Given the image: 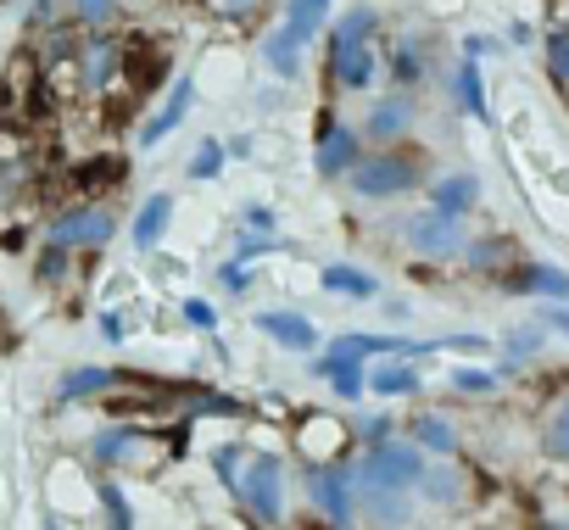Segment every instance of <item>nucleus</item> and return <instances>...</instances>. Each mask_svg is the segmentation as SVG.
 <instances>
[{
    "label": "nucleus",
    "mask_w": 569,
    "mask_h": 530,
    "mask_svg": "<svg viewBox=\"0 0 569 530\" xmlns=\"http://www.w3.org/2000/svg\"><path fill=\"white\" fill-rule=\"evenodd\" d=\"M336 0H291V12H284V23L262 40V62L273 79H302V51L313 46V34L325 29Z\"/></svg>",
    "instance_id": "f257e3e1"
},
{
    "label": "nucleus",
    "mask_w": 569,
    "mask_h": 530,
    "mask_svg": "<svg viewBox=\"0 0 569 530\" xmlns=\"http://www.w3.org/2000/svg\"><path fill=\"white\" fill-rule=\"evenodd\" d=\"M419 474H425V452H419V441H375L369 452H363V463H352V480H358V491L363 497H380V491H408V486H419Z\"/></svg>",
    "instance_id": "f03ea898"
},
{
    "label": "nucleus",
    "mask_w": 569,
    "mask_h": 530,
    "mask_svg": "<svg viewBox=\"0 0 569 530\" xmlns=\"http://www.w3.org/2000/svg\"><path fill=\"white\" fill-rule=\"evenodd\" d=\"M375 29H380V12H375V7H352V12L336 23V40H330L336 84H347V90H363V84L375 79V51H369Z\"/></svg>",
    "instance_id": "7ed1b4c3"
},
{
    "label": "nucleus",
    "mask_w": 569,
    "mask_h": 530,
    "mask_svg": "<svg viewBox=\"0 0 569 530\" xmlns=\"http://www.w3.org/2000/svg\"><path fill=\"white\" fill-rule=\"evenodd\" d=\"M347 179H352V190L363 196V201H391V196H408L419 179H425V168H419V157L413 151H375V157H358L352 168H347Z\"/></svg>",
    "instance_id": "20e7f679"
},
{
    "label": "nucleus",
    "mask_w": 569,
    "mask_h": 530,
    "mask_svg": "<svg viewBox=\"0 0 569 530\" xmlns=\"http://www.w3.org/2000/svg\"><path fill=\"white\" fill-rule=\"evenodd\" d=\"M234 497L246 502V513L257 524H279L284 519V463L273 452H251L246 474L234 480Z\"/></svg>",
    "instance_id": "39448f33"
},
{
    "label": "nucleus",
    "mask_w": 569,
    "mask_h": 530,
    "mask_svg": "<svg viewBox=\"0 0 569 530\" xmlns=\"http://www.w3.org/2000/svg\"><path fill=\"white\" fill-rule=\"evenodd\" d=\"M352 491H358L352 463H313V469H308V497H313V508H319L330 524H352V519H358Z\"/></svg>",
    "instance_id": "423d86ee"
},
{
    "label": "nucleus",
    "mask_w": 569,
    "mask_h": 530,
    "mask_svg": "<svg viewBox=\"0 0 569 530\" xmlns=\"http://www.w3.org/2000/svg\"><path fill=\"white\" fill-rule=\"evenodd\" d=\"M463 218H452V212H441V207H425V212H413L408 218V246L419 251V257H452V251H463Z\"/></svg>",
    "instance_id": "0eeeda50"
},
{
    "label": "nucleus",
    "mask_w": 569,
    "mask_h": 530,
    "mask_svg": "<svg viewBox=\"0 0 569 530\" xmlns=\"http://www.w3.org/2000/svg\"><path fill=\"white\" fill-rule=\"evenodd\" d=\"M118 234V218L107 212V207H73V212H62L57 223H51V246H68V251H79V246H107Z\"/></svg>",
    "instance_id": "6e6552de"
},
{
    "label": "nucleus",
    "mask_w": 569,
    "mask_h": 530,
    "mask_svg": "<svg viewBox=\"0 0 569 530\" xmlns=\"http://www.w3.org/2000/svg\"><path fill=\"white\" fill-rule=\"evenodd\" d=\"M190 101H196V79L184 73V79H173V96L162 101V112H157V118H151V123L140 129V151L162 146V140H168V134H173V129H179V123L190 118Z\"/></svg>",
    "instance_id": "1a4fd4ad"
},
{
    "label": "nucleus",
    "mask_w": 569,
    "mask_h": 530,
    "mask_svg": "<svg viewBox=\"0 0 569 530\" xmlns=\"http://www.w3.org/2000/svg\"><path fill=\"white\" fill-rule=\"evenodd\" d=\"M257 330L284 352H313L319 347V330H313L308 313H257Z\"/></svg>",
    "instance_id": "9d476101"
},
{
    "label": "nucleus",
    "mask_w": 569,
    "mask_h": 530,
    "mask_svg": "<svg viewBox=\"0 0 569 530\" xmlns=\"http://www.w3.org/2000/svg\"><path fill=\"white\" fill-rule=\"evenodd\" d=\"M352 162H358V129H352V123H330L325 140H319V151H313V168H319L325 179H341Z\"/></svg>",
    "instance_id": "9b49d317"
},
{
    "label": "nucleus",
    "mask_w": 569,
    "mask_h": 530,
    "mask_svg": "<svg viewBox=\"0 0 569 530\" xmlns=\"http://www.w3.org/2000/svg\"><path fill=\"white\" fill-rule=\"evenodd\" d=\"M508 291H519V297H547V302H569V274L552 269V262H519Z\"/></svg>",
    "instance_id": "f8f14e48"
},
{
    "label": "nucleus",
    "mask_w": 569,
    "mask_h": 530,
    "mask_svg": "<svg viewBox=\"0 0 569 530\" xmlns=\"http://www.w3.org/2000/svg\"><path fill=\"white\" fill-rule=\"evenodd\" d=\"M313 374H319V380H330V386H336V397H347V402H358V397L369 391V369H363V358H347V352L319 358V363H313Z\"/></svg>",
    "instance_id": "ddd939ff"
},
{
    "label": "nucleus",
    "mask_w": 569,
    "mask_h": 530,
    "mask_svg": "<svg viewBox=\"0 0 569 530\" xmlns=\"http://www.w3.org/2000/svg\"><path fill=\"white\" fill-rule=\"evenodd\" d=\"M319 280H325L330 297H347V302H375L380 297V280L369 269H352V262H330Z\"/></svg>",
    "instance_id": "4468645a"
},
{
    "label": "nucleus",
    "mask_w": 569,
    "mask_h": 530,
    "mask_svg": "<svg viewBox=\"0 0 569 530\" xmlns=\"http://www.w3.org/2000/svg\"><path fill=\"white\" fill-rule=\"evenodd\" d=\"M408 129H413V101H408V96H386V101L369 112V134H375L380 146L402 140Z\"/></svg>",
    "instance_id": "2eb2a0df"
},
{
    "label": "nucleus",
    "mask_w": 569,
    "mask_h": 530,
    "mask_svg": "<svg viewBox=\"0 0 569 530\" xmlns=\"http://www.w3.org/2000/svg\"><path fill=\"white\" fill-rule=\"evenodd\" d=\"M168 218H173V196L168 190H157L140 212H134V229H129V240H134V251H151L157 240H162V229H168Z\"/></svg>",
    "instance_id": "dca6fc26"
},
{
    "label": "nucleus",
    "mask_w": 569,
    "mask_h": 530,
    "mask_svg": "<svg viewBox=\"0 0 569 530\" xmlns=\"http://www.w3.org/2000/svg\"><path fill=\"white\" fill-rule=\"evenodd\" d=\"M475 201H480V179H475V173H447V179H436V190H430V207H441V212H452V218H463Z\"/></svg>",
    "instance_id": "f3484780"
},
{
    "label": "nucleus",
    "mask_w": 569,
    "mask_h": 530,
    "mask_svg": "<svg viewBox=\"0 0 569 530\" xmlns=\"http://www.w3.org/2000/svg\"><path fill=\"white\" fill-rule=\"evenodd\" d=\"M118 57H123V51H118V40H107V34H101V40H90V46H84V57H79V62H84V84H90V90H107V84H112V73H118Z\"/></svg>",
    "instance_id": "a211bd4d"
},
{
    "label": "nucleus",
    "mask_w": 569,
    "mask_h": 530,
    "mask_svg": "<svg viewBox=\"0 0 569 530\" xmlns=\"http://www.w3.org/2000/svg\"><path fill=\"white\" fill-rule=\"evenodd\" d=\"M112 386H118L112 369H73V374H62L57 397H62V402H79V397H101V391H112Z\"/></svg>",
    "instance_id": "6ab92c4d"
},
{
    "label": "nucleus",
    "mask_w": 569,
    "mask_h": 530,
    "mask_svg": "<svg viewBox=\"0 0 569 530\" xmlns=\"http://www.w3.org/2000/svg\"><path fill=\"white\" fill-rule=\"evenodd\" d=\"M452 84H458V107L486 123V84H480V62H475V57L458 62V79H452Z\"/></svg>",
    "instance_id": "aec40b11"
},
{
    "label": "nucleus",
    "mask_w": 569,
    "mask_h": 530,
    "mask_svg": "<svg viewBox=\"0 0 569 530\" xmlns=\"http://www.w3.org/2000/svg\"><path fill=\"white\" fill-rule=\"evenodd\" d=\"M369 391H380V397H413L419 391V369L413 363H380L369 374Z\"/></svg>",
    "instance_id": "412c9836"
},
{
    "label": "nucleus",
    "mask_w": 569,
    "mask_h": 530,
    "mask_svg": "<svg viewBox=\"0 0 569 530\" xmlns=\"http://www.w3.org/2000/svg\"><path fill=\"white\" fill-rule=\"evenodd\" d=\"M413 441H419V447H436L441 458L458 452V430L447 424V413H419V419H413Z\"/></svg>",
    "instance_id": "4be33fe9"
},
{
    "label": "nucleus",
    "mask_w": 569,
    "mask_h": 530,
    "mask_svg": "<svg viewBox=\"0 0 569 530\" xmlns=\"http://www.w3.org/2000/svg\"><path fill=\"white\" fill-rule=\"evenodd\" d=\"M134 441H140V430H134V424H107V430L90 441V458H96V463H118Z\"/></svg>",
    "instance_id": "5701e85b"
},
{
    "label": "nucleus",
    "mask_w": 569,
    "mask_h": 530,
    "mask_svg": "<svg viewBox=\"0 0 569 530\" xmlns=\"http://www.w3.org/2000/svg\"><path fill=\"white\" fill-rule=\"evenodd\" d=\"M547 458H558V463H569V397L552 408V419H547Z\"/></svg>",
    "instance_id": "b1692460"
},
{
    "label": "nucleus",
    "mask_w": 569,
    "mask_h": 530,
    "mask_svg": "<svg viewBox=\"0 0 569 530\" xmlns=\"http://www.w3.org/2000/svg\"><path fill=\"white\" fill-rule=\"evenodd\" d=\"M223 162H229L223 140H201V146H196V157H190V179H218V173H223Z\"/></svg>",
    "instance_id": "393cba45"
},
{
    "label": "nucleus",
    "mask_w": 569,
    "mask_h": 530,
    "mask_svg": "<svg viewBox=\"0 0 569 530\" xmlns=\"http://www.w3.org/2000/svg\"><path fill=\"white\" fill-rule=\"evenodd\" d=\"M68 12H73V23L101 29V23H112V18H118V0H68Z\"/></svg>",
    "instance_id": "a878e982"
},
{
    "label": "nucleus",
    "mask_w": 569,
    "mask_h": 530,
    "mask_svg": "<svg viewBox=\"0 0 569 530\" xmlns=\"http://www.w3.org/2000/svg\"><path fill=\"white\" fill-rule=\"evenodd\" d=\"M497 380H502L497 369H475V363L452 369V386H458V391H480V397H486V391H497Z\"/></svg>",
    "instance_id": "bb28decb"
},
{
    "label": "nucleus",
    "mask_w": 569,
    "mask_h": 530,
    "mask_svg": "<svg viewBox=\"0 0 569 530\" xmlns=\"http://www.w3.org/2000/svg\"><path fill=\"white\" fill-rule=\"evenodd\" d=\"M101 502H107V519H112V524H123V530L134 524V508H129V497H123L112 480H101Z\"/></svg>",
    "instance_id": "cd10ccee"
},
{
    "label": "nucleus",
    "mask_w": 569,
    "mask_h": 530,
    "mask_svg": "<svg viewBox=\"0 0 569 530\" xmlns=\"http://www.w3.org/2000/svg\"><path fill=\"white\" fill-rule=\"evenodd\" d=\"M547 62H552V79L569 84V29H558V34L547 40Z\"/></svg>",
    "instance_id": "c85d7f7f"
},
{
    "label": "nucleus",
    "mask_w": 569,
    "mask_h": 530,
    "mask_svg": "<svg viewBox=\"0 0 569 530\" xmlns=\"http://www.w3.org/2000/svg\"><path fill=\"white\" fill-rule=\"evenodd\" d=\"M234 463H240V447H218V458H212V469H218V480H223L229 491H234V480H240V469H234Z\"/></svg>",
    "instance_id": "c756f323"
},
{
    "label": "nucleus",
    "mask_w": 569,
    "mask_h": 530,
    "mask_svg": "<svg viewBox=\"0 0 569 530\" xmlns=\"http://www.w3.org/2000/svg\"><path fill=\"white\" fill-rule=\"evenodd\" d=\"M184 319H190L196 330H218V308H212V302H184Z\"/></svg>",
    "instance_id": "7c9ffc66"
},
{
    "label": "nucleus",
    "mask_w": 569,
    "mask_h": 530,
    "mask_svg": "<svg viewBox=\"0 0 569 530\" xmlns=\"http://www.w3.org/2000/svg\"><path fill=\"white\" fill-rule=\"evenodd\" d=\"M358 436H363L369 447H375V441H386V436H391V413H369V419L358 424Z\"/></svg>",
    "instance_id": "2f4dec72"
},
{
    "label": "nucleus",
    "mask_w": 569,
    "mask_h": 530,
    "mask_svg": "<svg viewBox=\"0 0 569 530\" xmlns=\"http://www.w3.org/2000/svg\"><path fill=\"white\" fill-rule=\"evenodd\" d=\"M391 73H397V79L408 84V79L419 73V46H402V51H397V68H391Z\"/></svg>",
    "instance_id": "473e14b6"
},
{
    "label": "nucleus",
    "mask_w": 569,
    "mask_h": 530,
    "mask_svg": "<svg viewBox=\"0 0 569 530\" xmlns=\"http://www.w3.org/2000/svg\"><path fill=\"white\" fill-rule=\"evenodd\" d=\"M536 347H541V330H519V336L508 341V358H530Z\"/></svg>",
    "instance_id": "72a5a7b5"
},
{
    "label": "nucleus",
    "mask_w": 569,
    "mask_h": 530,
    "mask_svg": "<svg viewBox=\"0 0 569 530\" xmlns=\"http://www.w3.org/2000/svg\"><path fill=\"white\" fill-rule=\"evenodd\" d=\"M101 336H107V341H123V336H129V319H123V313H101Z\"/></svg>",
    "instance_id": "f704fd0d"
},
{
    "label": "nucleus",
    "mask_w": 569,
    "mask_h": 530,
    "mask_svg": "<svg viewBox=\"0 0 569 530\" xmlns=\"http://www.w3.org/2000/svg\"><path fill=\"white\" fill-rule=\"evenodd\" d=\"M508 246L502 240H486V246H469V262H491V257H502Z\"/></svg>",
    "instance_id": "c9c22d12"
},
{
    "label": "nucleus",
    "mask_w": 569,
    "mask_h": 530,
    "mask_svg": "<svg viewBox=\"0 0 569 530\" xmlns=\"http://www.w3.org/2000/svg\"><path fill=\"white\" fill-rule=\"evenodd\" d=\"M541 324H552L558 336H569V308H541Z\"/></svg>",
    "instance_id": "e433bc0d"
},
{
    "label": "nucleus",
    "mask_w": 569,
    "mask_h": 530,
    "mask_svg": "<svg viewBox=\"0 0 569 530\" xmlns=\"http://www.w3.org/2000/svg\"><path fill=\"white\" fill-rule=\"evenodd\" d=\"M246 280H251L246 262H229V269H223V286H229V291H246Z\"/></svg>",
    "instance_id": "4c0bfd02"
},
{
    "label": "nucleus",
    "mask_w": 569,
    "mask_h": 530,
    "mask_svg": "<svg viewBox=\"0 0 569 530\" xmlns=\"http://www.w3.org/2000/svg\"><path fill=\"white\" fill-rule=\"evenodd\" d=\"M246 223H251V229H273V212H268V207H246Z\"/></svg>",
    "instance_id": "58836bf2"
},
{
    "label": "nucleus",
    "mask_w": 569,
    "mask_h": 530,
    "mask_svg": "<svg viewBox=\"0 0 569 530\" xmlns=\"http://www.w3.org/2000/svg\"><path fill=\"white\" fill-rule=\"evenodd\" d=\"M486 51H491L486 34H469V40H463V57H486Z\"/></svg>",
    "instance_id": "ea45409f"
},
{
    "label": "nucleus",
    "mask_w": 569,
    "mask_h": 530,
    "mask_svg": "<svg viewBox=\"0 0 569 530\" xmlns=\"http://www.w3.org/2000/svg\"><path fill=\"white\" fill-rule=\"evenodd\" d=\"M223 151H229V157H251V134H234Z\"/></svg>",
    "instance_id": "a19ab883"
}]
</instances>
